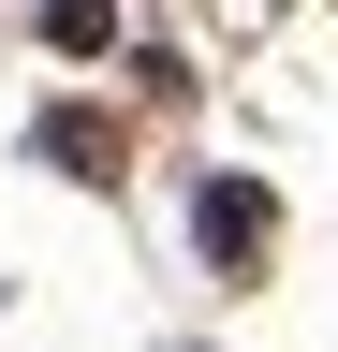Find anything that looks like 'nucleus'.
<instances>
[{
	"instance_id": "f257e3e1",
	"label": "nucleus",
	"mask_w": 338,
	"mask_h": 352,
	"mask_svg": "<svg viewBox=\"0 0 338 352\" xmlns=\"http://www.w3.org/2000/svg\"><path fill=\"white\" fill-rule=\"evenodd\" d=\"M191 235H206V264H250V250L279 235V206L250 191V176H206V191H191Z\"/></svg>"
},
{
	"instance_id": "f03ea898",
	"label": "nucleus",
	"mask_w": 338,
	"mask_h": 352,
	"mask_svg": "<svg viewBox=\"0 0 338 352\" xmlns=\"http://www.w3.org/2000/svg\"><path fill=\"white\" fill-rule=\"evenodd\" d=\"M45 44H59V59H103V44H118V0H45Z\"/></svg>"
},
{
	"instance_id": "7ed1b4c3",
	"label": "nucleus",
	"mask_w": 338,
	"mask_h": 352,
	"mask_svg": "<svg viewBox=\"0 0 338 352\" xmlns=\"http://www.w3.org/2000/svg\"><path fill=\"white\" fill-rule=\"evenodd\" d=\"M45 162H59V176H118V162H103V118H45Z\"/></svg>"
}]
</instances>
